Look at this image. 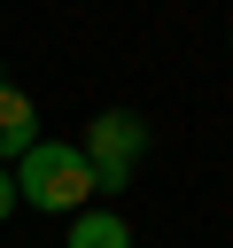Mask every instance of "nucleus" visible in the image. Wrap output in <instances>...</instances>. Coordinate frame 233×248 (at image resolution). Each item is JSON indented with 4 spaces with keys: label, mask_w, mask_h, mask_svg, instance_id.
Masks as SVG:
<instances>
[{
    "label": "nucleus",
    "mask_w": 233,
    "mask_h": 248,
    "mask_svg": "<svg viewBox=\"0 0 233 248\" xmlns=\"http://www.w3.org/2000/svg\"><path fill=\"white\" fill-rule=\"evenodd\" d=\"M8 170H16V209L70 217V209L101 202V194H93V170H85V155H78V140H47V132H39Z\"/></svg>",
    "instance_id": "1"
},
{
    "label": "nucleus",
    "mask_w": 233,
    "mask_h": 248,
    "mask_svg": "<svg viewBox=\"0 0 233 248\" xmlns=\"http://www.w3.org/2000/svg\"><path fill=\"white\" fill-rule=\"evenodd\" d=\"M78 155H85V170H93V194L116 202V194L132 186L140 155H148V116H140V108H101V116L85 124Z\"/></svg>",
    "instance_id": "2"
},
{
    "label": "nucleus",
    "mask_w": 233,
    "mask_h": 248,
    "mask_svg": "<svg viewBox=\"0 0 233 248\" xmlns=\"http://www.w3.org/2000/svg\"><path fill=\"white\" fill-rule=\"evenodd\" d=\"M62 248H132V225H124L109 202H85V209H70Z\"/></svg>",
    "instance_id": "3"
},
{
    "label": "nucleus",
    "mask_w": 233,
    "mask_h": 248,
    "mask_svg": "<svg viewBox=\"0 0 233 248\" xmlns=\"http://www.w3.org/2000/svg\"><path fill=\"white\" fill-rule=\"evenodd\" d=\"M31 140H39V108H31V93L16 78H0V163H16Z\"/></svg>",
    "instance_id": "4"
},
{
    "label": "nucleus",
    "mask_w": 233,
    "mask_h": 248,
    "mask_svg": "<svg viewBox=\"0 0 233 248\" xmlns=\"http://www.w3.org/2000/svg\"><path fill=\"white\" fill-rule=\"evenodd\" d=\"M0 217H16V170L0 163Z\"/></svg>",
    "instance_id": "5"
}]
</instances>
